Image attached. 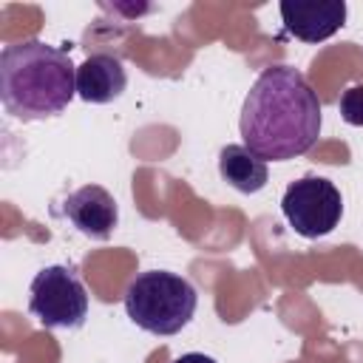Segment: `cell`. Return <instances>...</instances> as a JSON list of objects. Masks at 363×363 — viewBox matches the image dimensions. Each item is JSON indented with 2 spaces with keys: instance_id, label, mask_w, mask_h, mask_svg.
Segmentation results:
<instances>
[{
  "instance_id": "8fae6325",
  "label": "cell",
  "mask_w": 363,
  "mask_h": 363,
  "mask_svg": "<svg viewBox=\"0 0 363 363\" xmlns=\"http://www.w3.org/2000/svg\"><path fill=\"white\" fill-rule=\"evenodd\" d=\"M173 363H216V360L204 352H187V354H179Z\"/></svg>"
},
{
  "instance_id": "6da1fadb",
  "label": "cell",
  "mask_w": 363,
  "mask_h": 363,
  "mask_svg": "<svg viewBox=\"0 0 363 363\" xmlns=\"http://www.w3.org/2000/svg\"><path fill=\"white\" fill-rule=\"evenodd\" d=\"M320 99L292 65H269L250 85L238 130L264 162H286L315 147L320 136Z\"/></svg>"
},
{
  "instance_id": "8992f818",
  "label": "cell",
  "mask_w": 363,
  "mask_h": 363,
  "mask_svg": "<svg viewBox=\"0 0 363 363\" xmlns=\"http://www.w3.org/2000/svg\"><path fill=\"white\" fill-rule=\"evenodd\" d=\"M62 218L82 235L94 241H108L119 224L116 199L99 184H82L71 190L60 204Z\"/></svg>"
},
{
  "instance_id": "277c9868",
  "label": "cell",
  "mask_w": 363,
  "mask_h": 363,
  "mask_svg": "<svg viewBox=\"0 0 363 363\" xmlns=\"http://www.w3.org/2000/svg\"><path fill=\"white\" fill-rule=\"evenodd\" d=\"M28 312L45 329H79L88 318V292L68 264L43 267L28 286Z\"/></svg>"
},
{
  "instance_id": "ba28073f",
  "label": "cell",
  "mask_w": 363,
  "mask_h": 363,
  "mask_svg": "<svg viewBox=\"0 0 363 363\" xmlns=\"http://www.w3.org/2000/svg\"><path fill=\"white\" fill-rule=\"evenodd\" d=\"M128 88V71L113 54H91L77 65V96L91 105H108Z\"/></svg>"
},
{
  "instance_id": "30bf717a",
  "label": "cell",
  "mask_w": 363,
  "mask_h": 363,
  "mask_svg": "<svg viewBox=\"0 0 363 363\" xmlns=\"http://www.w3.org/2000/svg\"><path fill=\"white\" fill-rule=\"evenodd\" d=\"M340 119L352 128H363V85H349L337 99Z\"/></svg>"
},
{
  "instance_id": "9c48e42d",
  "label": "cell",
  "mask_w": 363,
  "mask_h": 363,
  "mask_svg": "<svg viewBox=\"0 0 363 363\" xmlns=\"http://www.w3.org/2000/svg\"><path fill=\"white\" fill-rule=\"evenodd\" d=\"M218 173L238 193H258L269 182L267 162L247 145H224L218 153Z\"/></svg>"
},
{
  "instance_id": "3957f363",
  "label": "cell",
  "mask_w": 363,
  "mask_h": 363,
  "mask_svg": "<svg viewBox=\"0 0 363 363\" xmlns=\"http://www.w3.org/2000/svg\"><path fill=\"white\" fill-rule=\"evenodd\" d=\"M122 303L128 318L139 329L167 337L182 332L193 320L199 295L184 275L167 269H147L128 284Z\"/></svg>"
},
{
  "instance_id": "7a4b0ae2",
  "label": "cell",
  "mask_w": 363,
  "mask_h": 363,
  "mask_svg": "<svg viewBox=\"0 0 363 363\" xmlns=\"http://www.w3.org/2000/svg\"><path fill=\"white\" fill-rule=\"evenodd\" d=\"M77 96V65L62 48L20 40L0 51V102L20 122H43Z\"/></svg>"
},
{
  "instance_id": "5b68a950",
  "label": "cell",
  "mask_w": 363,
  "mask_h": 363,
  "mask_svg": "<svg viewBox=\"0 0 363 363\" xmlns=\"http://www.w3.org/2000/svg\"><path fill=\"white\" fill-rule=\"evenodd\" d=\"M281 213L286 224L303 238L329 235L343 218V196L323 176H303L292 182L281 196Z\"/></svg>"
},
{
  "instance_id": "52a82bcc",
  "label": "cell",
  "mask_w": 363,
  "mask_h": 363,
  "mask_svg": "<svg viewBox=\"0 0 363 363\" xmlns=\"http://www.w3.org/2000/svg\"><path fill=\"white\" fill-rule=\"evenodd\" d=\"M284 28L303 43H323L346 23L343 0H295L278 6Z\"/></svg>"
}]
</instances>
